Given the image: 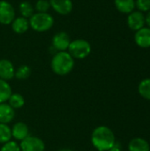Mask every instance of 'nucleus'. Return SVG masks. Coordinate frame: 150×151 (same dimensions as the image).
<instances>
[{
  "mask_svg": "<svg viewBox=\"0 0 150 151\" xmlns=\"http://www.w3.org/2000/svg\"><path fill=\"white\" fill-rule=\"evenodd\" d=\"M0 151H20L19 144L14 141H9L3 144Z\"/></svg>",
  "mask_w": 150,
  "mask_h": 151,
  "instance_id": "nucleus-25",
  "label": "nucleus"
},
{
  "mask_svg": "<svg viewBox=\"0 0 150 151\" xmlns=\"http://www.w3.org/2000/svg\"><path fill=\"white\" fill-rule=\"evenodd\" d=\"M108 151H121V150H120V148L118 147V146H117V143L115 144V146L113 147V148H111L110 150Z\"/></svg>",
  "mask_w": 150,
  "mask_h": 151,
  "instance_id": "nucleus-27",
  "label": "nucleus"
},
{
  "mask_svg": "<svg viewBox=\"0 0 150 151\" xmlns=\"http://www.w3.org/2000/svg\"><path fill=\"white\" fill-rule=\"evenodd\" d=\"M59 151H72V150H69V149H62V150H60Z\"/></svg>",
  "mask_w": 150,
  "mask_h": 151,
  "instance_id": "nucleus-28",
  "label": "nucleus"
},
{
  "mask_svg": "<svg viewBox=\"0 0 150 151\" xmlns=\"http://www.w3.org/2000/svg\"><path fill=\"white\" fill-rule=\"evenodd\" d=\"M9 102V105L12 108V109H19L21 107L24 106L25 104V99L24 97L19 94V93H12L11 95V96L8 99Z\"/></svg>",
  "mask_w": 150,
  "mask_h": 151,
  "instance_id": "nucleus-19",
  "label": "nucleus"
},
{
  "mask_svg": "<svg viewBox=\"0 0 150 151\" xmlns=\"http://www.w3.org/2000/svg\"><path fill=\"white\" fill-rule=\"evenodd\" d=\"M12 92L10 84L6 81L0 79V104L7 102Z\"/></svg>",
  "mask_w": 150,
  "mask_h": 151,
  "instance_id": "nucleus-17",
  "label": "nucleus"
},
{
  "mask_svg": "<svg viewBox=\"0 0 150 151\" xmlns=\"http://www.w3.org/2000/svg\"><path fill=\"white\" fill-rule=\"evenodd\" d=\"M138 91L143 98L150 100V78L144 79L140 82Z\"/></svg>",
  "mask_w": 150,
  "mask_h": 151,
  "instance_id": "nucleus-20",
  "label": "nucleus"
},
{
  "mask_svg": "<svg viewBox=\"0 0 150 151\" xmlns=\"http://www.w3.org/2000/svg\"><path fill=\"white\" fill-rule=\"evenodd\" d=\"M15 117V111L8 104H0V123L6 124L11 122Z\"/></svg>",
  "mask_w": 150,
  "mask_h": 151,
  "instance_id": "nucleus-13",
  "label": "nucleus"
},
{
  "mask_svg": "<svg viewBox=\"0 0 150 151\" xmlns=\"http://www.w3.org/2000/svg\"><path fill=\"white\" fill-rule=\"evenodd\" d=\"M129 151H149L150 146L149 142L140 137L133 138L128 144Z\"/></svg>",
  "mask_w": 150,
  "mask_h": 151,
  "instance_id": "nucleus-16",
  "label": "nucleus"
},
{
  "mask_svg": "<svg viewBox=\"0 0 150 151\" xmlns=\"http://www.w3.org/2000/svg\"><path fill=\"white\" fill-rule=\"evenodd\" d=\"M29 136V128L23 122H17L11 128V137L18 141H23Z\"/></svg>",
  "mask_w": 150,
  "mask_h": 151,
  "instance_id": "nucleus-12",
  "label": "nucleus"
},
{
  "mask_svg": "<svg viewBox=\"0 0 150 151\" xmlns=\"http://www.w3.org/2000/svg\"><path fill=\"white\" fill-rule=\"evenodd\" d=\"M52 71L60 76L70 73L74 67V58L67 51L57 52L50 62Z\"/></svg>",
  "mask_w": 150,
  "mask_h": 151,
  "instance_id": "nucleus-2",
  "label": "nucleus"
},
{
  "mask_svg": "<svg viewBox=\"0 0 150 151\" xmlns=\"http://www.w3.org/2000/svg\"><path fill=\"white\" fill-rule=\"evenodd\" d=\"M15 19V11L11 4L0 0V24L9 25Z\"/></svg>",
  "mask_w": 150,
  "mask_h": 151,
  "instance_id": "nucleus-7",
  "label": "nucleus"
},
{
  "mask_svg": "<svg viewBox=\"0 0 150 151\" xmlns=\"http://www.w3.org/2000/svg\"><path fill=\"white\" fill-rule=\"evenodd\" d=\"M145 24L147 25L148 27L150 28V11H149L145 16Z\"/></svg>",
  "mask_w": 150,
  "mask_h": 151,
  "instance_id": "nucleus-26",
  "label": "nucleus"
},
{
  "mask_svg": "<svg viewBox=\"0 0 150 151\" xmlns=\"http://www.w3.org/2000/svg\"><path fill=\"white\" fill-rule=\"evenodd\" d=\"M134 42L135 43L142 49L150 48V28L149 27H142L135 32L134 35Z\"/></svg>",
  "mask_w": 150,
  "mask_h": 151,
  "instance_id": "nucleus-10",
  "label": "nucleus"
},
{
  "mask_svg": "<svg viewBox=\"0 0 150 151\" xmlns=\"http://www.w3.org/2000/svg\"><path fill=\"white\" fill-rule=\"evenodd\" d=\"M19 10L21 14V17H24L26 19H30L33 14L34 13V6L27 1H23L19 5Z\"/></svg>",
  "mask_w": 150,
  "mask_h": 151,
  "instance_id": "nucleus-18",
  "label": "nucleus"
},
{
  "mask_svg": "<svg viewBox=\"0 0 150 151\" xmlns=\"http://www.w3.org/2000/svg\"><path fill=\"white\" fill-rule=\"evenodd\" d=\"M11 138V129L6 124L0 123V144H4Z\"/></svg>",
  "mask_w": 150,
  "mask_h": 151,
  "instance_id": "nucleus-21",
  "label": "nucleus"
},
{
  "mask_svg": "<svg viewBox=\"0 0 150 151\" xmlns=\"http://www.w3.org/2000/svg\"><path fill=\"white\" fill-rule=\"evenodd\" d=\"M50 7L60 15H68L73 9L72 0H49Z\"/></svg>",
  "mask_w": 150,
  "mask_h": 151,
  "instance_id": "nucleus-9",
  "label": "nucleus"
},
{
  "mask_svg": "<svg viewBox=\"0 0 150 151\" xmlns=\"http://www.w3.org/2000/svg\"><path fill=\"white\" fill-rule=\"evenodd\" d=\"M71 39L70 36L67 33L65 32H58L57 34L54 35V36L52 37V48L57 51H67L68 47L71 43Z\"/></svg>",
  "mask_w": 150,
  "mask_h": 151,
  "instance_id": "nucleus-6",
  "label": "nucleus"
},
{
  "mask_svg": "<svg viewBox=\"0 0 150 151\" xmlns=\"http://www.w3.org/2000/svg\"><path fill=\"white\" fill-rule=\"evenodd\" d=\"M50 8V4L49 0H38L34 5V10L37 12H48Z\"/></svg>",
  "mask_w": 150,
  "mask_h": 151,
  "instance_id": "nucleus-23",
  "label": "nucleus"
},
{
  "mask_svg": "<svg viewBox=\"0 0 150 151\" xmlns=\"http://www.w3.org/2000/svg\"><path fill=\"white\" fill-rule=\"evenodd\" d=\"M30 27L36 32H46L54 25V18L48 12H34L28 19Z\"/></svg>",
  "mask_w": 150,
  "mask_h": 151,
  "instance_id": "nucleus-3",
  "label": "nucleus"
},
{
  "mask_svg": "<svg viewBox=\"0 0 150 151\" xmlns=\"http://www.w3.org/2000/svg\"><path fill=\"white\" fill-rule=\"evenodd\" d=\"M116 9L125 14H129L135 9V0H114Z\"/></svg>",
  "mask_w": 150,
  "mask_h": 151,
  "instance_id": "nucleus-15",
  "label": "nucleus"
},
{
  "mask_svg": "<svg viewBox=\"0 0 150 151\" xmlns=\"http://www.w3.org/2000/svg\"><path fill=\"white\" fill-rule=\"evenodd\" d=\"M91 142L98 151H108L116 144L114 133L105 126H100L94 129L91 134Z\"/></svg>",
  "mask_w": 150,
  "mask_h": 151,
  "instance_id": "nucleus-1",
  "label": "nucleus"
},
{
  "mask_svg": "<svg viewBox=\"0 0 150 151\" xmlns=\"http://www.w3.org/2000/svg\"><path fill=\"white\" fill-rule=\"evenodd\" d=\"M92 48L91 44L85 39H76L71 42L67 52L76 59H84L89 56Z\"/></svg>",
  "mask_w": 150,
  "mask_h": 151,
  "instance_id": "nucleus-4",
  "label": "nucleus"
},
{
  "mask_svg": "<svg viewBox=\"0 0 150 151\" xmlns=\"http://www.w3.org/2000/svg\"><path fill=\"white\" fill-rule=\"evenodd\" d=\"M127 26L131 30L138 31L145 27V15L139 11H133L128 14Z\"/></svg>",
  "mask_w": 150,
  "mask_h": 151,
  "instance_id": "nucleus-8",
  "label": "nucleus"
},
{
  "mask_svg": "<svg viewBox=\"0 0 150 151\" xmlns=\"http://www.w3.org/2000/svg\"><path fill=\"white\" fill-rule=\"evenodd\" d=\"M15 68L13 64L8 59H0V79L4 81H10L14 77Z\"/></svg>",
  "mask_w": 150,
  "mask_h": 151,
  "instance_id": "nucleus-11",
  "label": "nucleus"
},
{
  "mask_svg": "<svg viewBox=\"0 0 150 151\" xmlns=\"http://www.w3.org/2000/svg\"><path fill=\"white\" fill-rule=\"evenodd\" d=\"M31 75V69L28 65H20L16 71H15V74L14 77L18 80L20 81H24L27 80V78H29V76Z\"/></svg>",
  "mask_w": 150,
  "mask_h": 151,
  "instance_id": "nucleus-22",
  "label": "nucleus"
},
{
  "mask_svg": "<svg viewBox=\"0 0 150 151\" xmlns=\"http://www.w3.org/2000/svg\"><path fill=\"white\" fill-rule=\"evenodd\" d=\"M11 24L12 31L18 35H22V34L26 33L28 30V28L30 27L29 20L24 17L15 18Z\"/></svg>",
  "mask_w": 150,
  "mask_h": 151,
  "instance_id": "nucleus-14",
  "label": "nucleus"
},
{
  "mask_svg": "<svg viewBox=\"0 0 150 151\" xmlns=\"http://www.w3.org/2000/svg\"><path fill=\"white\" fill-rule=\"evenodd\" d=\"M135 8L141 12L150 11V0H135Z\"/></svg>",
  "mask_w": 150,
  "mask_h": 151,
  "instance_id": "nucleus-24",
  "label": "nucleus"
},
{
  "mask_svg": "<svg viewBox=\"0 0 150 151\" xmlns=\"http://www.w3.org/2000/svg\"><path fill=\"white\" fill-rule=\"evenodd\" d=\"M20 151H44L45 144L43 141L36 136H27L26 139L21 141Z\"/></svg>",
  "mask_w": 150,
  "mask_h": 151,
  "instance_id": "nucleus-5",
  "label": "nucleus"
}]
</instances>
